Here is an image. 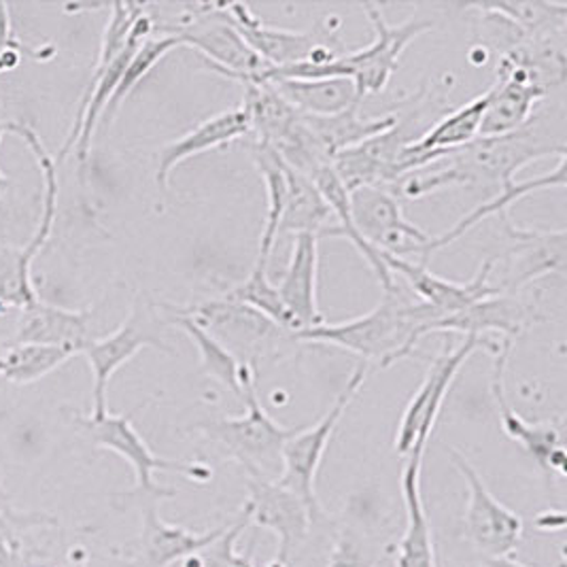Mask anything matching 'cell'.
I'll list each match as a JSON object with an SVG mask.
<instances>
[{"label": "cell", "instance_id": "26", "mask_svg": "<svg viewBox=\"0 0 567 567\" xmlns=\"http://www.w3.org/2000/svg\"><path fill=\"white\" fill-rule=\"evenodd\" d=\"M361 104H355L338 115L317 117L300 113V120L310 130L315 141L323 147V152L334 159L336 155L358 147L363 141L391 128L398 115H383V117H365L361 115Z\"/></svg>", "mask_w": 567, "mask_h": 567}, {"label": "cell", "instance_id": "10", "mask_svg": "<svg viewBox=\"0 0 567 567\" xmlns=\"http://www.w3.org/2000/svg\"><path fill=\"white\" fill-rule=\"evenodd\" d=\"M159 317L155 315V307L145 298L138 296L130 309L128 319L109 336L96 338L90 342L83 351V355L90 361L92 374H94V411L92 414L106 413V388L111 377L128 363L141 349L154 347L164 353H175L164 336Z\"/></svg>", "mask_w": 567, "mask_h": 567}, {"label": "cell", "instance_id": "40", "mask_svg": "<svg viewBox=\"0 0 567 567\" xmlns=\"http://www.w3.org/2000/svg\"><path fill=\"white\" fill-rule=\"evenodd\" d=\"M2 136H4V124H0V141H2ZM7 189H9V179H7L4 173L0 171V200H2V196L7 194Z\"/></svg>", "mask_w": 567, "mask_h": 567}, {"label": "cell", "instance_id": "3", "mask_svg": "<svg viewBox=\"0 0 567 567\" xmlns=\"http://www.w3.org/2000/svg\"><path fill=\"white\" fill-rule=\"evenodd\" d=\"M243 404L247 406L243 416L203 421L194 425V432L240 465L247 476L277 481L284 470L285 444L300 427H284L264 411L258 377L247 363H243Z\"/></svg>", "mask_w": 567, "mask_h": 567}, {"label": "cell", "instance_id": "1", "mask_svg": "<svg viewBox=\"0 0 567 567\" xmlns=\"http://www.w3.org/2000/svg\"><path fill=\"white\" fill-rule=\"evenodd\" d=\"M564 138L550 136L534 115L525 128L504 136H478L470 145L413 173L404 183L406 198H423L457 185H493L497 192L542 157H566Z\"/></svg>", "mask_w": 567, "mask_h": 567}, {"label": "cell", "instance_id": "33", "mask_svg": "<svg viewBox=\"0 0 567 567\" xmlns=\"http://www.w3.org/2000/svg\"><path fill=\"white\" fill-rule=\"evenodd\" d=\"M224 298L230 300V302H236V305L256 310V312L264 315L266 319H270L272 323H277L279 328H284L287 332L296 334L300 330L296 319L285 307L277 285L270 284L268 266H264V264L256 261L249 277L243 284L234 285L233 289H228L224 293Z\"/></svg>", "mask_w": 567, "mask_h": 567}, {"label": "cell", "instance_id": "42", "mask_svg": "<svg viewBox=\"0 0 567 567\" xmlns=\"http://www.w3.org/2000/svg\"><path fill=\"white\" fill-rule=\"evenodd\" d=\"M266 567H287V566H284V564H279V561H275V559H272V561H270V564H268V566Z\"/></svg>", "mask_w": 567, "mask_h": 567}, {"label": "cell", "instance_id": "36", "mask_svg": "<svg viewBox=\"0 0 567 567\" xmlns=\"http://www.w3.org/2000/svg\"><path fill=\"white\" fill-rule=\"evenodd\" d=\"M247 527L249 525H247L245 516H236V520L228 525V529L224 532L221 538L208 544L203 550L185 557L183 561L173 567H256L251 550L247 555H240L236 550V544Z\"/></svg>", "mask_w": 567, "mask_h": 567}, {"label": "cell", "instance_id": "25", "mask_svg": "<svg viewBox=\"0 0 567 567\" xmlns=\"http://www.w3.org/2000/svg\"><path fill=\"white\" fill-rule=\"evenodd\" d=\"M546 96L548 92L538 85L495 79L478 136H504L525 128Z\"/></svg>", "mask_w": 567, "mask_h": 567}, {"label": "cell", "instance_id": "41", "mask_svg": "<svg viewBox=\"0 0 567 567\" xmlns=\"http://www.w3.org/2000/svg\"><path fill=\"white\" fill-rule=\"evenodd\" d=\"M64 567H87V566H85V559H78V557H75V555H73V559H71V561H69V566H64Z\"/></svg>", "mask_w": 567, "mask_h": 567}, {"label": "cell", "instance_id": "19", "mask_svg": "<svg viewBox=\"0 0 567 567\" xmlns=\"http://www.w3.org/2000/svg\"><path fill=\"white\" fill-rule=\"evenodd\" d=\"M92 310H69L48 305L41 298L20 310L18 330L11 342L60 347L79 355L96 338L92 334Z\"/></svg>", "mask_w": 567, "mask_h": 567}, {"label": "cell", "instance_id": "5", "mask_svg": "<svg viewBox=\"0 0 567 567\" xmlns=\"http://www.w3.org/2000/svg\"><path fill=\"white\" fill-rule=\"evenodd\" d=\"M499 344L502 340H495L491 336H465L462 344H457L455 349L446 347L439 358L432 361L421 388L414 391L400 419L395 434V453L400 457H425V449L439 421L442 404L460 368L476 351H489L495 355L499 351Z\"/></svg>", "mask_w": 567, "mask_h": 567}, {"label": "cell", "instance_id": "38", "mask_svg": "<svg viewBox=\"0 0 567 567\" xmlns=\"http://www.w3.org/2000/svg\"><path fill=\"white\" fill-rule=\"evenodd\" d=\"M536 525L540 532H564L566 527V515L561 511H550V513H542L536 518Z\"/></svg>", "mask_w": 567, "mask_h": 567}, {"label": "cell", "instance_id": "35", "mask_svg": "<svg viewBox=\"0 0 567 567\" xmlns=\"http://www.w3.org/2000/svg\"><path fill=\"white\" fill-rule=\"evenodd\" d=\"M175 48H183L177 37H171V34L154 37V34H152V37L134 52V55L130 58L128 66H126L124 75H122L117 87H115V94H113L111 103L106 104V111H104L103 115L104 126H109V124L113 122V117L117 115L122 103L136 90V85L152 73V69H154L155 64H157L166 53L173 52Z\"/></svg>", "mask_w": 567, "mask_h": 567}, {"label": "cell", "instance_id": "29", "mask_svg": "<svg viewBox=\"0 0 567 567\" xmlns=\"http://www.w3.org/2000/svg\"><path fill=\"white\" fill-rule=\"evenodd\" d=\"M164 310L168 312V321L175 323L194 340V344L200 351L203 370L207 372L208 377L217 379L224 388L230 389L234 395L243 402V361L238 360L226 344H221L200 321H196L185 310L171 307V305H166Z\"/></svg>", "mask_w": 567, "mask_h": 567}, {"label": "cell", "instance_id": "28", "mask_svg": "<svg viewBox=\"0 0 567 567\" xmlns=\"http://www.w3.org/2000/svg\"><path fill=\"white\" fill-rule=\"evenodd\" d=\"M285 181H287V196H285L279 236L287 233L323 236L334 215L328 207L326 198L321 196V192L317 189V185L310 177L289 168L287 164H285Z\"/></svg>", "mask_w": 567, "mask_h": 567}, {"label": "cell", "instance_id": "32", "mask_svg": "<svg viewBox=\"0 0 567 567\" xmlns=\"http://www.w3.org/2000/svg\"><path fill=\"white\" fill-rule=\"evenodd\" d=\"M467 9L495 16L515 27L525 37L566 32L567 28L566 2H489L470 4Z\"/></svg>", "mask_w": 567, "mask_h": 567}, {"label": "cell", "instance_id": "8", "mask_svg": "<svg viewBox=\"0 0 567 567\" xmlns=\"http://www.w3.org/2000/svg\"><path fill=\"white\" fill-rule=\"evenodd\" d=\"M365 374H368V363L360 361L358 368L353 370L351 379L347 381V385L336 398L332 409L323 414V419L309 430L300 427L285 444L284 470H281V476L277 478V483L284 485L285 489L293 491L309 506L315 523H321L326 518L323 508L319 504V497H317V489H315L317 472H319L323 455L330 446L336 425L340 423L342 414L347 413V409L351 406L353 398L360 393Z\"/></svg>", "mask_w": 567, "mask_h": 567}, {"label": "cell", "instance_id": "21", "mask_svg": "<svg viewBox=\"0 0 567 567\" xmlns=\"http://www.w3.org/2000/svg\"><path fill=\"white\" fill-rule=\"evenodd\" d=\"M317 272H319V236L296 234L289 264L285 268L284 279L277 285V289L300 330H309L326 323L323 312L317 302Z\"/></svg>", "mask_w": 567, "mask_h": 567}, {"label": "cell", "instance_id": "27", "mask_svg": "<svg viewBox=\"0 0 567 567\" xmlns=\"http://www.w3.org/2000/svg\"><path fill=\"white\" fill-rule=\"evenodd\" d=\"M270 83L281 94L285 103L291 104L298 113H305V115L330 117L355 104H361L355 85L349 79H315V81L281 79Z\"/></svg>", "mask_w": 567, "mask_h": 567}, {"label": "cell", "instance_id": "44", "mask_svg": "<svg viewBox=\"0 0 567 567\" xmlns=\"http://www.w3.org/2000/svg\"><path fill=\"white\" fill-rule=\"evenodd\" d=\"M0 515H2V511H0Z\"/></svg>", "mask_w": 567, "mask_h": 567}, {"label": "cell", "instance_id": "23", "mask_svg": "<svg viewBox=\"0 0 567 567\" xmlns=\"http://www.w3.org/2000/svg\"><path fill=\"white\" fill-rule=\"evenodd\" d=\"M548 187H566V157H559L557 168L546 173V175L534 177V179L515 181V183L502 187L491 200L478 205L472 213H467L451 230H446V233L440 234V236H430L423 245L414 247L409 256H423V266H427V259H430L432 254H436L440 249L453 245L455 240L464 238L465 234L470 233L472 228H476L481 221L489 219L493 215H506L508 208L513 207L516 200H520V198H525V196H529L534 192L548 189Z\"/></svg>", "mask_w": 567, "mask_h": 567}, {"label": "cell", "instance_id": "18", "mask_svg": "<svg viewBox=\"0 0 567 567\" xmlns=\"http://www.w3.org/2000/svg\"><path fill=\"white\" fill-rule=\"evenodd\" d=\"M529 321H534V312L525 302L513 293H497L427 323L421 338L432 334L489 336L495 332L513 340L529 326Z\"/></svg>", "mask_w": 567, "mask_h": 567}, {"label": "cell", "instance_id": "20", "mask_svg": "<svg viewBox=\"0 0 567 567\" xmlns=\"http://www.w3.org/2000/svg\"><path fill=\"white\" fill-rule=\"evenodd\" d=\"M251 124L243 106L224 111L219 115H213L198 124L196 128L181 134L179 138L164 145L157 154V171H155V183L162 192L168 189L171 173L179 166L181 162L205 154L208 150H217L221 145H228L236 138L249 136Z\"/></svg>", "mask_w": 567, "mask_h": 567}, {"label": "cell", "instance_id": "12", "mask_svg": "<svg viewBox=\"0 0 567 567\" xmlns=\"http://www.w3.org/2000/svg\"><path fill=\"white\" fill-rule=\"evenodd\" d=\"M183 310L200 321L233 353L234 349H240L247 358L243 363H247L249 368L254 365L256 358H268L270 353H275L281 340H296L293 332H287L256 310L230 302L226 298Z\"/></svg>", "mask_w": 567, "mask_h": 567}, {"label": "cell", "instance_id": "16", "mask_svg": "<svg viewBox=\"0 0 567 567\" xmlns=\"http://www.w3.org/2000/svg\"><path fill=\"white\" fill-rule=\"evenodd\" d=\"M381 258L393 277L398 275L404 279V284L409 285L416 300L439 310L442 317L467 309L474 302H481L491 296H497L495 285L489 284L491 272L495 266L493 258L485 259L476 277L467 284H455V281L436 277L434 272L427 270V266L414 264L411 259L395 258L383 251H381Z\"/></svg>", "mask_w": 567, "mask_h": 567}, {"label": "cell", "instance_id": "22", "mask_svg": "<svg viewBox=\"0 0 567 567\" xmlns=\"http://www.w3.org/2000/svg\"><path fill=\"white\" fill-rule=\"evenodd\" d=\"M228 525L207 529V532H192L187 527L166 523L159 516L155 499L145 502L141 540H138L141 559L147 567L177 566L185 557L203 550L208 544L221 538Z\"/></svg>", "mask_w": 567, "mask_h": 567}, {"label": "cell", "instance_id": "6", "mask_svg": "<svg viewBox=\"0 0 567 567\" xmlns=\"http://www.w3.org/2000/svg\"><path fill=\"white\" fill-rule=\"evenodd\" d=\"M155 30L177 37L181 45L205 55L208 69L221 78L234 79L238 83L247 79L261 81L264 73L270 69L224 16L221 4H192L187 7V13L179 16L177 24L155 27Z\"/></svg>", "mask_w": 567, "mask_h": 567}, {"label": "cell", "instance_id": "15", "mask_svg": "<svg viewBox=\"0 0 567 567\" xmlns=\"http://www.w3.org/2000/svg\"><path fill=\"white\" fill-rule=\"evenodd\" d=\"M221 11L245 43L270 69H285L302 62L326 64L338 58L334 48L317 41L309 32L266 27L247 4H221Z\"/></svg>", "mask_w": 567, "mask_h": 567}, {"label": "cell", "instance_id": "39", "mask_svg": "<svg viewBox=\"0 0 567 567\" xmlns=\"http://www.w3.org/2000/svg\"><path fill=\"white\" fill-rule=\"evenodd\" d=\"M483 567H527L525 564H518L513 557H506V559H491L485 561Z\"/></svg>", "mask_w": 567, "mask_h": 567}, {"label": "cell", "instance_id": "34", "mask_svg": "<svg viewBox=\"0 0 567 567\" xmlns=\"http://www.w3.org/2000/svg\"><path fill=\"white\" fill-rule=\"evenodd\" d=\"M393 550V544L361 532L355 523H340L328 557V567H379Z\"/></svg>", "mask_w": 567, "mask_h": 567}, {"label": "cell", "instance_id": "43", "mask_svg": "<svg viewBox=\"0 0 567 567\" xmlns=\"http://www.w3.org/2000/svg\"><path fill=\"white\" fill-rule=\"evenodd\" d=\"M0 353H2V342H0Z\"/></svg>", "mask_w": 567, "mask_h": 567}, {"label": "cell", "instance_id": "14", "mask_svg": "<svg viewBox=\"0 0 567 567\" xmlns=\"http://www.w3.org/2000/svg\"><path fill=\"white\" fill-rule=\"evenodd\" d=\"M513 349V340L502 338L499 351L493 361L491 377V393L493 402L502 421V430L508 439L520 444L546 474H555L566 478V449H564V432L555 423H527L523 416L513 411L506 398V365Z\"/></svg>", "mask_w": 567, "mask_h": 567}, {"label": "cell", "instance_id": "30", "mask_svg": "<svg viewBox=\"0 0 567 567\" xmlns=\"http://www.w3.org/2000/svg\"><path fill=\"white\" fill-rule=\"evenodd\" d=\"M256 164H258L259 175L266 185V196H268V213H266V226L259 240L258 264L268 266L272 249L279 238V226L285 210V196H287V181H285L284 159L277 155V152L264 143H254L251 147Z\"/></svg>", "mask_w": 567, "mask_h": 567}, {"label": "cell", "instance_id": "24", "mask_svg": "<svg viewBox=\"0 0 567 567\" xmlns=\"http://www.w3.org/2000/svg\"><path fill=\"white\" fill-rule=\"evenodd\" d=\"M423 460L406 457L402 472V497L406 508V529L393 544L395 567H439L434 536L421 495Z\"/></svg>", "mask_w": 567, "mask_h": 567}, {"label": "cell", "instance_id": "2", "mask_svg": "<svg viewBox=\"0 0 567 567\" xmlns=\"http://www.w3.org/2000/svg\"><path fill=\"white\" fill-rule=\"evenodd\" d=\"M440 317L439 310L423 305L395 281L383 291L379 307L368 315L338 323L326 321L293 336L302 342L332 344L360 355L365 363L377 361L381 368H389L395 361L411 358L414 347L423 340V328Z\"/></svg>", "mask_w": 567, "mask_h": 567}, {"label": "cell", "instance_id": "37", "mask_svg": "<svg viewBox=\"0 0 567 567\" xmlns=\"http://www.w3.org/2000/svg\"><path fill=\"white\" fill-rule=\"evenodd\" d=\"M27 515H0V567H24V548L18 536V523L27 520Z\"/></svg>", "mask_w": 567, "mask_h": 567}, {"label": "cell", "instance_id": "17", "mask_svg": "<svg viewBox=\"0 0 567 567\" xmlns=\"http://www.w3.org/2000/svg\"><path fill=\"white\" fill-rule=\"evenodd\" d=\"M504 230L511 240L506 251L504 279L495 285L497 293H513L516 289L538 281L540 277L564 272L566 268V230L542 233L532 228H518L508 213L504 215Z\"/></svg>", "mask_w": 567, "mask_h": 567}, {"label": "cell", "instance_id": "11", "mask_svg": "<svg viewBox=\"0 0 567 567\" xmlns=\"http://www.w3.org/2000/svg\"><path fill=\"white\" fill-rule=\"evenodd\" d=\"M249 497L240 508L249 527L272 532L277 536L275 561L289 566L293 553L309 538L315 518L309 506L277 481L247 476Z\"/></svg>", "mask_w": 567, "mask_h": 567}, {"label": "cell", "instance_id": "13", "mask_svg": "<svg viewBox=\"0 0 567 567\" xmlns=\"http://www.w3.org/2000/svg\"><path fill=\"white\" fill-rule=\"evenodd\" d=\"M349 205L358 233L383 254L406 258L430 238L404 217L400 200L388 187H358L349 192Z\"/></svg>", "mask_w": 567, "mask_h": 567}, {"label": "cell", "instance_id": "31", "mask_svg": "<svg viewBox=\"0 0 567 567\" xmlns=\"http://www.w3.org/2000/svg\"><path fill=\"white\" fill-rule=\"evenodd\" d=\"M75 358L71 351L48 344L2 342L0 377L13 385H30L48 377L64 361Z\"/></svg>", "mask_w": 567, "mask_h": 567}, {"label": "cell", "instance_id": "4", "mask_svg": "<svg viewBox=\"0 0 567 567\" xmlns=\"http://www.w3.org/2000/svg\"><path fill=\"white\" fill-rule=\"evenodd\" d=\"M75 425L99 449L113 451L122 460H126L134 470V489L130 497H138L143 502H162L164 497H173L175 491L164 489L154 481L155 472H173L181 474L196 483H208L213 478V470L203 464L189 462H175L157 457L141 439V434L132 425V414H90V416H75Z\"/></svg>", "mask_w": 567, "mask_h": 567}, {"label": "cell", "instance_id": "9", "mask_svg": "<svg viewBox=\"0 0 567 567\" xmlns=\"http://www.w3.org/2000/svg\"><path fill=\"white\" fill-rule=\"evenodd\" d=\"M449 457L467 485L465 538L485 557V561L513 557L523 540V518L491 493L483 476L460 451L451 449Z\"/></svg>", "mask_w": 567, "mask_h": 567}, {"label": "cell", "instance_id": "7", "mask_svg": "<svg viewBox=\"0 0 567 567\" xmlns=\"http://www.w3.org/2000/svg\"><path fill=\"white\" fill-rule=\"evenodd\" d=\"M370 24L374 28V41L360 52L342 53L330 62V79H349L363 101L368 94H379L389 85L393 73L400 69V58L416 37L434 28L430 20H409L400 27H389L381 7L363 2Z\"/></svg>", "mask_w": 567, "mask_h": 567}]
</instances>
